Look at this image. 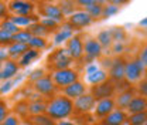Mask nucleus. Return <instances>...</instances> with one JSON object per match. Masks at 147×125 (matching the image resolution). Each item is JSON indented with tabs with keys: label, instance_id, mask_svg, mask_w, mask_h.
Masks as SVG:
<instances>
[{
	"label": "nucleus",
	"instance_id": "nucleus-1",
	"mask_svg": "<svg viewBox=\"0 0 147 125\" xmlns=\"http://www.w3.org/2000/svg\"><path fill=\"white\" fill-rule=\"evenodd\" d=\"M74 111V102L67 97H55L47 104V115L51 120H64Z\"/></svg>",
	"mask_w": 147,
	"mask_h": 125
},
{
	"label": "nucleus",
	"instance_id": "nucleus-2",
	"mask_svg": "<svg viewBox=\"0 0 147 125\" xmlns=\"http://www.w3.org/2000/svg\"><path fill=\"white\" fill-rule=\"evenodd\" d=\"M146 72V67L142 64L139 58L126 61V68H125V80L129 84L131 83H140L143 75Z\"/></svg>",
	"mask_w": 147,
	"mask_h": 125
},
{
	"label": "nucleus",
	"instance_id": "nucleus-3",
	"mask_svg": "<svg viewBox=\"0 0 147 125\" xmlns=\"http://www.w3.org/2000/svg\"><path fill=\"white\" fill-rule=\"evenodd\" d=\"M53 81L58 87H64L65 88V87H68V85H71V84L78 81V74H76V71L69 70V68L58 70V71L53 72Z\"/></svg>",
	"mask_w": 147,
	"mask_h": 125
},
{
	"label": "nucleus",
	"instance_id": "nucleus-4",
	"mask_svg": "<svg viewBox=\"0 0 147 125\" xmlns=\"http://www.w3.org/2000/svg\"><path fill=\"white\" fill-rule=\"evenodd\" d=\"M50 61H53V67L55 68V71H58V70H67L71 66L72 58L69 57L67 50L59 48L50 57Z\"/></svg>",
	"mask_w": 147,
	"mask_h": 125
},
{
	"label": "nucleus",
	"instance_id": "nucleus-5",
	"mask_svg": "<svg viewBox=\"0 0 147 125\" xmlns=\"http://www.w3.org/2000/svg\"><path fill=\"white\" fill-rule=\"evenodd\" d=\"M115 92V85L112 81H105L102 84H98L92 88V97L95 98V101H100V100H108V98H112Z\"/></svg>",
	"mask_w": 147,
	"mask_h": 125
},
{
	"label": "nucleus",
	"instance_id": "nucleus-6",
	"mask_svg": "<svg viewBox=\"0 0 147 125\" xmlns=\"http://www.w3.org/2000/svg\"><path fill=\"white\" fill-rule=\"evenodd\" d=\"M95 105H96V101H95V98L92 97V94H84V95H81L79 98L75 100L74 109H75L76 112L85 114V112H89L92 108H95Z\"/></svg>",
	"mask_w": 147,
	"mask_h": 125
},
{
	"label": "nucleus",
	"instance_id": "nucleus-7",
	"mask_svg": "<svg viewBox=\"0 0 147 125\" xmlns=\"http://www.w3.org/2000/svg\"><path fill=\"white\" fill-rule=\"evenodd\" d=\"M125 68H126V61L123 58H115L110 63L109 77L115 81H123L125 80Z\"/></svg>",
	"mask_w": 147,
	"mask_h": 125
},
{
	"label": "nucleus",
	"instance_id": "nucleus-8",
	"mask_svg": "<svg viewBox=\"0 0 147 125\" xmlns=\"http://www.w3.org/2000/svg\"><path fill=\"white\" fill-rule=\"evenodd\" d=\"M84 53L86 55V60L92 61L95 58H98L102 54V47L100 44L96 41V38H88L84 43Z\"/></svg>",
	"mask_w": 147,
	"mask_h": 125
},
{
	"label": "nucleus",
	"instance_id": "nucleus-9",
	"mask_svg": "<svg viewBox=\"0 0 147 125\" xmlns=\"http://www.w3.org/2000/svg\"><path fill=\"white\" fill-rule=\"evenodd\" d=\"M9 9L16 13V16H30V13L34 10V4L31 1L16 0L9 4Z\"/></svg>",
	"mask_w": 147,
	"mask_h": 125
},
{
	"label": "nucleus",
	"instance_id": "nucleus-10",
	"mask_svg": "<svg viewBox=\"0 0 147 125\" xmlns=\"http://www.w3.org/2000/svg\"><path fill=\"white\" fill-rule=\"evenodd\" d=\"M67 51L69 54L71 58H81L82 54H84V43L81 40L79 36H72L68 40V47H67Z\"/></svg>",
	"mask_w": 147,
	"mask_h": 125
},
{
	"label": "nucleus",
	"instance_id": "nucleus-11",
	"mask_svg": "<svg viewBox=\"0 0 147 125\" xmlns=\"http://www.w3.org/2000/svg\"><path fill=\"white\" fill-rule=\"evenodd\" d=\"M69 23L72 24L74 29H81V27L89 26L92 23V17L86 10L85 12H75L72 16H69Z\"/></svg>",
	"mask_w": 147,
	"mask_h": 125
},
{
	"label": "nucleus",
	"instance_id": "nucleus-12",
	"mask_svg": "<svg viewBox=\"0 0 147 125\" xmlns=\"http://www.w3.org/2000/svg\"><path fill=\"white\" fill-rule=\"evenodd\" d=\"M41 12H42L44 17H50V18H53V20H55V21H58V23L62 21V18H64V14H62L61 7L57 6V4H53V3L42 4Z\"/></svg>",
	"mask_w": 147,
	"mask_h": 125
},
{
	"label": "nucleus",
	"instance_id": "nucleus-13",
	"mask_svg": "<svg viewBox=\"0 0 147 125\" xmlns=\"http://www.w3.org/2000/svg\"><path fill=\"white\" fill-rule=\"evenodd\" d=\"M115 105H116V104H115V101H113L112 98L100 100V101H98L96 105H95V114H96L98 117H103V118H106L110 112L115 109Z\"/></svg>",
	"mask_w": 147,
	"mask_h": 125
},
{
	"label": "nucleus",
	"instance_id": "nucleus-14",
	"mask_svg": "<svg viewBox=\"0 0 147 125\" xmlns=\"http://www.w3.org/2000/svg\"><path fill=\"white\" fill-rule=\"evenodd\" d=\"M34 88H36V91L40 92V94L48 95V94H51L55 89V85H54V81H53L51 77H42V78H40L38 81L34 83Z\"/></svg>",
	"mask_w": 147,
	"mask_h": 125
},
{
	"label": "nucleus",
	"instance_id": "nucleus-15",
	"mask_svg": "<svg viewBox=\"0 0 147 125\" xmlns=\"http://www.w3.org/2000/svg\"><path fill=\"white\" fill-rule=\"evenodd\" d=\"M17 72H18V64L14 63L13 60H9V61H6L3 64V67L0 70V80L7 81V80L13 78Z\"/></svg>",
	"mask_w": 147,
	"mask_h": 125
},
{
	"label": "nucleus",
	"instance_id": "nucleus-16",
	"mask_svg": "<svg viewBox=\"0 0 147 125\" xmlns=\"http://www.w3.org/2000/svg\"><path fill=\"white\" fill-rule=\"evenodd\" d=\"M64 94H65V97L69 98L71 101H72V100H76V98H79L81 95L85 94V85H84L82 83L76 81V83L71 84V85L65 87V88H64Z\"/></svg>",
	"mask_w": 147,
	"mask_h": 125
},
{
	"label": "nucleus",
	"instance_id": "nucleus-17",
	"mask_svg": "<svg viewBox=\"0 0 147 125\" xmlns=\"http://www.w3.org/2000/svg\"><path fill=\"white\" fill-rule=\"evenodd\" d=\"M129 114H139V112H144L147 111V100L140 97V95H134V98L130 101L127 107Z\"/></svg>",
	"mask_w": 147,
	"mask_h": 125
},
{
	"label": "nucleus",
	"instance_id": "nucleus-18",
	"mask_svg": "<svg viewBox=\"0 0 147 125\" xmlns=\"http://www.w3.org/2000/svg\"><path fill=\"white\" fill-rule=\"evenodd\" d=\"M127 121V117L123 109H113L105 118V124L108 125H123Z\"/></svg>",
	"mask_w": 147,
	"mask_h": 125
},
{
	"label": "nucleus",
	"instance_id": "nucleus-19",
	"mask_svg": "<svg viewBox=\"0 0 147 125\" xmlns=\"http://www.w3.org/2000/svg\"><path fill=\"white\" fill-rule=\"evenodd\" d=\"M134 98V91L130 88V89H126V91H123V92H120L119 94V97L116 98V101H115V104L119 107V109H127L129 104H130V101Z\"/></svg>",
	"mask_w": 147,
	"mask_h": 125
},
{
	"label": "nucleus",
	"instance_id": "nucleus-20",
	"mask_svg": "<svg viewBox=\"0 0 147 125\" xmlns=\"http://www.w3.org/2000/svg\"><path fill=\"white\" fill-rule=\"evenodd\" d=\"M27 50H28V46H27V44H20V43H11V44L7 47L9 57H11V58L21 57Z\"/></svg>",
	"mask_w": 147,
	"mask_h": 125
},
{
	"label": "nucleus",
	"instance_id": "nucleus-21",
	"mask_svg": "<svg viewBox=\"0 0 147 125\" xmlns=\"http://www.w3.org/2000/svg\"><path fill=\"white\" fill-rule=\"evenodd\" d=\"M96 41L100 44V47H110L112 43H113L112 30H103V31H100L98 34V37H96Z\"/></svg>",
	"mask_w": 147,
	"mask_h": 125
},
{
	"label": "nucleus",
	"instance_id": "nucleus-22",
	"mask_svg": "<svg viewBox=\"0 0 147 125\" xmlns=\"http://www.w3.org/2000/svg\"><path fill=\"white\" fill-rule=\"evenodd\" d=\"M37 57H38V51H37V50H33V48H28L26 53L20 57L18 64H20L21 67H27V66H28V64H30L33 60H36Z\"/></svg>",
	"mask_w": 147,
	"mask_h": 125
},
{
	"label": "nucleus",
	"instance_id": "nucleus-23",
	"mask_svg": "<svg viewBox=\"0 0 147 125\" xmlns=\"http://www.w3.org/2000/svg\"><path fill=\"white\" fill-rule=\"evenodd\" d=\"M86 80H88V83L98 85V84H102V83H105L108 80V74L103 70H98L96 72H93L91 75H86Z\"/></svg>",
	"mask_w": 147,
	"mask_h": 125
},
{
	"label": "nucleus",
	"instance_id": "nucleus-24",
	"mask_svg": "<svg viewBox=\"0 0 147 125\" xmlns=\"http://www.w3.org/2000/svg\"><path fill=\"white\" fill-rule=\"evenodd\" d=\"M126 122L127 125H144L147 122V111L139 112V114H131Z\"/></svg>",
	"mask_w": 147,
	"mask_h": 125
},
{
	"label": "nucleus",
	"instance_id": "nucleus-25",
	"mask_svg": "<svg viewBox=\"0 0 147 125\" xmlns=\"http://www.w3.org/2000/svg\"><path fill=\"white\" fill-rule=\"evenodd\" d=\"M28 111L36 117V115H42L45 111H47V104H44L42 101L37 100V101H33L30 105H28Z\"/></svg>",
	"mask_w": 147,
	"mask_h": 125
},
{
	"label": "nucleus",
	"instance_id": "nucleus-26",
	"mask_svg": "<svg viewBox=\"0 0 147 125\" xmlns=\"http://www.w3.org/2000/svg\"><path fill=\"white\" fill-rule=\"evenodd\" d=\"M10 20L20 29V27H30L33 24L34 17L33 16H13Z\"/></svg>",
	"mask_w": 147,
	"mask_h": 125
},
{
	"label": "nucleus",
	"instance_id": "nucleus-27",
	"mask_svg": "<svg viewBox=\"0 0 147 125\" xmlns=\"http://www.w3.org/2000/svg\"><path fill=\"white\" fill-rule=\"evenodd\" d=\"M28 29H30L28 31L31 33L33 37H42V38H44L45 34H48V31H50L48 29H45V27H44L42 24H40V23H33Z\"/></svg>",
	"mask_w": 147,
	"mask_h": 125
},
{
	"label": "nucleus",
	"instance_id": "nucleus-28",
	"mask_svg": "<svg viewBox=\"0 0 147 125\" xmlns=\"http://www.w3.org/2000/svg\"><path fill=\"white\" fill-rule=\"evenodd\" d=\"M0 29H1V30H4V31H7V33H10L11 36L17 34L18 31H21L17 26L10 20V18H9V20H3V21H1V24H0Z\"/></svg>",
	"mask_w": 147,
	"mask_h": 125
},
{
	"label": "nucleus",
	"instance_id": "nucleus-29",
	"mask_svg": "<svg viewBox=\"0 0 147 125\" xmlns=\"http://www.w3.org/2000/svg\"><path fill=\"white\" fill-rule=\"evenodd\" d=\"M86 12L89 13V16H91L92 18L93 17H100V16L103 14V6H102L99 1H95L92 6L86 7Z\"/></svg>",
	"mask_w": 147,
	"mask_h": 125
},
{
	"label": "nucleus",
	"instance_id": "nucleus-30",
	"mask_svg": "<svg viewBox=\"0 0 147 125\" xmlns=\"http://www.w3.org/2000/svg\"><path fill=\"white\" fill-rule=\"evenodd\" d=\"M74 36V31H67V30H59L54 37V44L55 46H59V44H62L64 41H67V40H69L71 37Z\"/></svg>",
	"mask_w": 147,
	"mask_h": 125
},
{
	"label": "nucleus",
	"instance_id": "nucleus-31",
	"mask_svg": "<svg viewBox=\"0 0 147 125\" xmlns=\"http://www.w3.org/2000/svg\"><path fill=\"white\" fill-rule=\"evenodd\" d=\"M31 33L28 30L26 31H18L17 34L13 36V43H20V44H28V41L31 40Z\"/></svg>",
	"mask_w": 147,
	"mask_h": 125
},
{
	"label": "nucleus",
	"instance_id": "nucleus-32",
	"mask_svg": "<svg viewBox=\"0 0 147 125\" xmlns=\"http://www.w3.org/2000/svg\"><path fill=\"white\" fill-rule=\"evenodd\" d=\"M27 46L30 48H33V50H41V48H44L47 46V41L42 37H31V40L28 41Z\"/></svg>",
	"mask_w": 147,
	"mask_h": 125
},
{
	"label": "nucleus",
	"instance_id": "nucleus-33",
	"mask_svg": "<svg viewBox=\"0 0 147 125\" xmlns=\"http://www.w3.org/2000/svg\"><path fill=\"white\" fill-rule=\"evenodd\" d=\"M33 124L34 125H55L54 120H51L48 115H36L33 117Z\"/></svg>",
	"mask_w": 147,
	"mask_h": 125
},
{
	"label": "nucleus",
	"instance_id": "nucleus-34",
	"mask_svg": "<svg viewBox=\"0 0 147 125\" xmlns=\"http://www.w3.org/2000/svg\"><path fill=\"white\" fill-rule=\"evenodd\" d=\"M119 13V6H116L115 3H108L106 6H103V17H112L115 14Z\"/></svg>",
	"mask_w": 147,
	"mask_h": 125
},
{
	"label": "nucleus",
	"instance_id": "nucleus-35",
	"mask_svg": "<svg viewBox=\"0 0 147 125\" xmlns=\"http://www.w3.org/2000/svg\"><path fill=\"white\" fill-rule=\"evenodd\" d=\"M61 10H62V14L64 16H72L74 10H75V3L74 1H62L61 3Z\"/></svg>",
	"mask_w": 147,
	"mask_h": 125
},
{
	"label": "nucleus",
	"instance_id": "nucleus-36",
	"mask_svg": "<svg viewBox=\"0 0 147 125\" xmlns=\"http://www.w3.org/2000/svg\"><path fill=\"white\" fill-rule=\"evenodd\" d=\"M110 30H112V37H113V40H116V43H122L125 40L126 33L122 27H112Z\"/></svg>",
	"mask_w": 147,
	"mask_h": 125
},
{
	"label": "nucleus",
	"instance_id": "nucleus-37",
	"mask_svg": "<svg viewBox=\"0 0 147 125\" xmlns=\"http://www.w3.org/2000/svg\"><path fill=\"white\" fill-rule=\"evenodd\" d=\"M11 43H13V36L0 29V46L6 47V44H11Z\"/></svg>",
	"mask_w": 147,
	"mask_h": 125
},
{
	"label": "nucleus",
	"instance_id": "nucleus-38",
	"mask_svg": "<svg viewBox=\"0 0 147 125\" xmlns=\"http://www.w3.org/2000/svg\"><path fill=\"white\" fill-rule=\"evenodd\" d=\"M40 24H42L45 29H55L57 26H58V21H55V20H53V18L50 17H42L41 20H40Z\"/></svg>",
	"mask_w": 147,
	"mask_h": 125
},
{
	"label": "nucleus",
	"instance_id": "nucleus-39",
	"mask_svg": "<svg viewBox=\"0 0 147 125\" xmlns=\"http://www.w3.org/2000/svg\"><path fill=\"white\" fill-rule=\"evenodd\" d=\"M137 92H139L140 97H143V98L147 100V78L142 80V81L137 84Z\"/></svg>",
	"mask_w": 147,
	"mask_h": 125
},
{
	"label": "nucleus",
	"instance_id": "nucleus-40",
	"mask_svg": "<svg viewBox=\"0 0 147 125\" xmlns=\"http://www.w3.org/2000/svg\"><path fill=\"white\" fill-rule=\"evenodd\" d=\"M137 58L142 61V64L147 68V44H144V46L140 48V51H139V57H137Z\"/></svg>",
	"mask_w": 147,
	"mask_h": 125
},
{
	"label": "nucleus",
	"instance_id": "nucleus-41",
	"mask_svg": "<svg viewBox=\"0 0 147 125\" xmlns=\"http://www.w3.org/2000/svg\"><path fill=\"white\" fill-rule=\"evenodd\" d=\"M13 87H14V85H13V81H11V80L4 81V83L1 84V87H0V94H6V92H9Z\"/></svg>",
	"mask_w": 147,
	"mask_h": 125
},
{
	"label": "nucleus",
	"instance_id": "nucleus-42",
	"mask_svg": "<svg viewBox=\"0 0 147 125\" xmlns=\"http://www.w3.org/2000/svg\"><path fill=\"white\" fill-rule=\"evenodd\" d=\"M6 115H7V107L3 101H0V125L3 124V121L6 120Z\"/></svg>",
	"mask_w": 147,
	"mask_h": 125
},
{
	"label": "nucleus",
	"instance_id": "nucleus-43",
	"mask_svg": "<svg viewBox=\"0 0 147 125\" xmlns=\"http://www.w3.org/2000/svg\"><path fill=\"white\" fill-rule=\"evenodd\" d=\"M42 74H44V71H42V70H36V71L31 72V75H30V80L36 83V81H38L40 78H42Z\"/></svg>",
	"mask_w": 147,
	"mask_h": 125
},
{
	"label": "nucleus",
	"instance_id": "nucleus-44",
	"mask_svg": "<svg viewBox=\"0 0 147 125\" xmlns=\"http://www.w3.org/2000/svg\"><path fill=\"white\" fill-rule=\"evenodd\" d=\"M99 70L98 68V66H96V63H91L86 68H85V71H86V75H91V74H93V72H96Z\"/></svg>",
	"mask_w": 147,
	"mask_h": 125
},
{
	"label": "nucleus",
	"instance_id": "nucleus-45",
	"mask_svg": "<svg viewBox=\"0 0 147 125\" xmlns=\"http://www.w3.org/2000/svg\"><path fill=\"white\" fill-rule=\"evenodd\" d=\"M7 57H9V51H7V48H6L4 46H0V63H1V61H6V60H7Z\"/></svg>",
	"mask_w": 147,
	"mask_h": 125
},
{
	"label": "nucleus",
	"instance_id": "nucleus-46",
	"mask_svg": "<svg viewBox=\"0 0 147 125\" xmlns=\"http://www.w3.org/2000/svg\"><path fill=\"white\" fill-rule=\"evenodd\" d=\"M1 125H18V121L14 117H6V120L3 121Z\"/></svg>",
	"mask_w": 147,
	"mask_h": 125
},
{
	"label": "nucleus",
	"instance_id": "nucleus-47",
	"mask_svg": "<svg viewBox=\"0 0 147 125\" xmlns=\"http://www.w3.org/2000/svg\"><path fill=\"white\" fill-rule=\"evenodd\" d=\"M6 14H7V6H6V3L0 1V18L6 17Z\"/></svg>",
	"mask_w": 147,
	"mask_h": 125
},
{
	"label": "nucleus",
	"instance_id": "nucleus-48",
	"mask_svg": "<svg viewBox=\"0 0 147 125\" xmlns=\"http://www.w3.org/2000/svg\"><path fill=\"white\" fill-rule=\"evenodd\" d=\"M123 48H125V47H123V43H115V44H113V51L116 54L122 53Z\"/></svg>",
	"mask_w": 147,
	"mask_h": 125
},
{
	"label": "nucleus",
	"instance_id": "nucleus-49",
	"mask_svg": "<svg viewBox=\"0 0 147 125\" xmlns=\"http://www.w3.org/2000/svg\"><path fill=\"white\" fill-rule=\"evenodd\" d=\"M93 3H95V0H79V1H78V4L85 6V9H86V7H89V6H92Z\"/></svg>",
	"mask_w": 147,
	"mask_h": 125
},
{
	"label": "nucleus",
	"instance_id": "nucleus-50",
	"mask_svg": "<svg viewBox=\"0 0 147 125\" xmlns=\"http://www.w3.org/2000/svg\"><path fill=\"white\" fill-rule=\"evenodd\" d=\"M139 26L143 27V29H147V17H144L143 20H140V21H139Z\"/></svg>",
	"mask_w": 147,
	"mask_h": 125
},
{
	"label": "nucleus",
	"instance_id": "nucleus-51",
	"mask_svg": "<svg viewBox=\"0 0 147 125\" xmlns=\"http://www.w3.org/2000/svg\"><path fill=\"white\" fill-rule=\"evenodd\" d=\"M21 80H23V75H18L17 78H14V80H13V85H17Z\"/></svg>",
	"mask_w": 147,
	"mask_h": 125
},
{
	"label": "nucleus",
	"instance_id": "nucleus-52",
	"mask_svg": "<svg viewBox=\"0 0 147 125\" xmlns=\"http://www.w3.org/2000/svg\"><path fill=\"white\" fill-rule=\"evenodd\" d=\"M57 125H75L74 122H71V121H59Z\"/></svg>",
	"mask_w": 147,
	"mask_h": 125
},
{
	"label": "nucleus",
	"instance_id": "nucleus-53",
	"mask_svg": "<svg viewBox=\"0 0 147 125\" xmlns=\"http://www.w3.org/2000/svg\"><path fill=\"white\" fill-rule=\"evenodd\" d=\"M1 67H3V63H0V70H1Z\"/></svg>",
	"mask_w": 147,
	"mask_h": 125
},
{
	"label": "nucleus",
	"instance_id": "nucleus-54",
	"mask_svg": "<svg viewBox=\"0 0 147 125\" xmlns=\"http://www.w3.org/2000/svg\"><path fill=\"white\" fill-rule=\"evenodd\" d=\"M102 125H108V124H102Z\"/></svg>",
	"mask_w": 147,
	"mask_h": 125
}]
</instances>
